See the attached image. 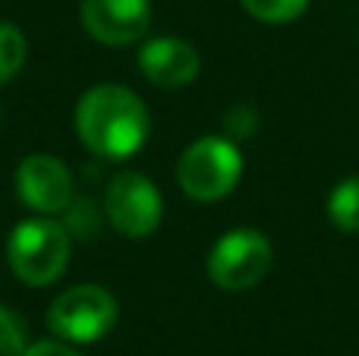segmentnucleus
I'll use <instances>...</instances> for the list:
<instances>
[{"label":"nucleus","mask_w":359,"mask_h":356,"mask_svg":"<svg viewBox=\"0 0 359 356\" xmlns=\"http://www.w3.org/2000/svg\"><path fill=\"white\" fill-rule=\"evenodd\" d=\"M76 132L92 155L123 161L149 142L151 117L136 92L123 85H95L76 104Z\"/></svg>","instance_id":"nucleus-1"},{"label":"nucleus","mask_w":359,"mask_h":356,"mask_svg":"<svg viewBox=\"0 0 359 356\" xmlns=\"http://www.w3.org/2000/svg\"><path fill=\"white\" fill-rule=\"evenodd\" d=\"M6 259H10L13 275L29 287H48L60 281V275L69 265V233L63 224L41 218L19 221L6 243Z\"/></svg>","instance_id":"nucleus-2"},{"label":"nucleus","mask_w":359,"mask_h":356,"mask_svg":"<svg viewBox=\"0 0 359 356\" xmlns=\"http://www.w3.org/2000/svg\"><path fill=\"white\" fill-rule=\"evenodd\" d=\"M243 177V158L230 139L224 136H205L192 142L180 155L177 164V183L189 199L196 202H217Z\"/></svg>","instance_id":"nucleus-3"},{"label":"nucleus","mask_w":359,"mask_h":356,"mask_svg":"<svg viewBox=\"0 0 359 356\" xmlns=\"http://www.w3.org/2000/svg\"><path fill=\"white\" fill-rule=\"evenodd\" d=\"M117 319V300L98 284L63 290L48 309V328L67 344H95L114 331Z\"/></svg>","instance_id":"nucleus-4"},{"label":"nucleus","mask_w":359,"mask_h":356,"mask_svg":"<svg viewBox=\"0 0 359 356\" xmlns=\"http://www.w3.org/2000/svg\"><path fill=\"white\" fill-rule=\"evenodd\" d=\"M274 262L271 243L252 227L224 233L208 252V278L221 290H249L268 275Z\"/></svg>","instance_id":"nucleus-5"},{"label":"nucleus","mask_w":359,"mask_h":356,"mask_svg":"<svg viewBox=\"0 0 359 356\" xmlns=\"http://www.w3.org/2000/svg\"><path fill=\"white\" fill-rule=\"evenodd\" d=\"M161 193L149 177L136 174V170H123L107 183L104 214L114 231L123 237H151L161 224Z\"/></svg>","instance_id":"nucleus-6"},{"label":"nucleus","mask_w":359,"mask_h":356,"mask_svg":"<svg viewBox=\"0 0 359 356\" xmlns=\"http://www.w3.org/2000/svg\"><path fill=\"white\" fill-rule=\"evenodd\" d=\"M82 25L101 44L123 48L149 32L151 0H79Z\"/></svg>","instance_id":"nucleus-7"},{"label":"nucleus","mask_w":359,"mask_h":356,"mask_svg":"<svg viewBox=\"0 0 359 356\" xmlns=\"http://www.w3.org/2000/svg\"><path fill=\"white\" fill-rule=\"evenodd\" d=\"M16 196L38 214L67 212L73 202V177L54 155H29L16 167Z\"/></svg>","instance_id":"nucleus-8"},{"label":"nucleus","mask_w":359,"mask_h":356,"mask_svg":"<svg viewBox=\"0 0 359 356\" xmlns=\"http://www.w3.org/2000/svg\"><path fill=\"white\" fill-rule=\"evenodd\" d=\"M198 50L183 38H151L139 50V69L161 88H183L198 76Z\"/></svg>","instance_id":"nucleus-9"},{"label":"nucleus","mask_w":359,"mask_h":356,"mask_svg":"<svg viewBox=\"0 0 359 356\" xmlns=\"http://www.w3.org/2000/svg\"><path fill=\"white\" fill-rule=\"evenodd\" d=\"M328 218L337 231L359 233V177L341 180L328 196Z\"/></svg>","instance_id":"nucleus-10"},{"label":"nucleus","mask_w":359,"mask_h":356,"mask_svg":"<svg viewBox=\"0 0 359 356\" xmlns=\"http://www.w3.org/2000/svg\"><path fill=\"white\" fill-rule=\"evenodd\" d=\"M25 35L13 22H0V85L16 79L25 63Z\"/></svg>","instance_id":"nucleus-11"},{"label":"nucleus","mask_w":359,"mask_h":356,"mask_svg":"<svg viewBox=\"0 0 359 356\" xmlns=\"http://www.w3.org/2000/svg\"><path fill=\"white\" fill-rule=\"evenodd\" d=\"M29 350V325L25 319L0 303V356H22Z\"/></svg>","instance_id":"nucleus-12"},{"label":"nucleus","mask_w":359,"mask_h":356,"mask_svg":"<svg viewBox=\"0 0 359 356\" xmlns=\"http://www.w3.org/2000/svg\"><path fill=\"white\" fill-rule=\"evenodd\" d=\"M246 6L249 16L262 19V22H293L297 16H303L309 0H240Z\"/></svg>","instance_id":"nucleus-13"},{"label":"nucleus","mask_w":359,"mask_h":356,"mask_svg":"<svg viewBox=\"0 0 359 356\" xmlns=\"http://www.w3.org/2000/svg\"><path fill=\"white\" fill-rule=\"evenodd\" d=\"M22 356H82L79 350L67 344V341H41V344H29Z\"/></svg>","instance_id":"nucleus-14"}]
</instances>
